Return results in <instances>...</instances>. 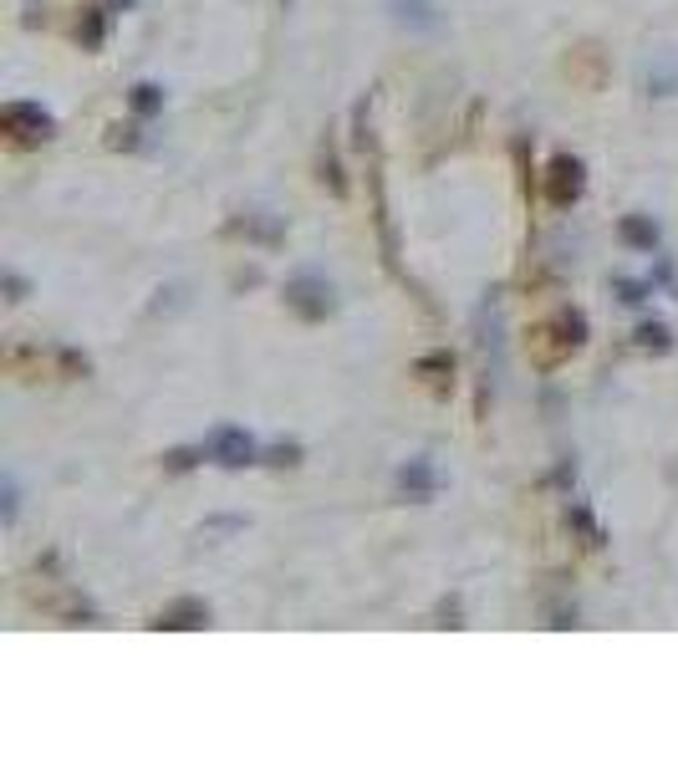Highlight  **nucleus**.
<instances>
[{"label": "nucleus", "instance_id": "nucleus-1", "mask_svg": "<svg viewBox=\"0 0 678 765\" xmlns=\"http://www.w3.org/2000/svg\"><path fill=\"white\" fill-rule=\"evenodd\" d=\"M286 306L301 316V322H327L337 312V286L322 276V271H297L286 281Z\"/></svg>", "mask_w": 678, "mask_h": 765}, {"label": "nucleus", "instance_id": "nucleus-2", "mask_svg": "<svg viewBox=\"0 0 678 765\" xmlns=\"http://www.w3.org/2000/svg\"><path fill=\"white\" fill-rule=\"evenodd\" d=\"M204 454H210L219 469H246L261 460V444H255L246 429H235V424H215L210 439H204Z\"/></svg>", "mask_w": 678, "mask_h": 765}, {"label": "nucleus", "instance_id": "nucleus-3", "mask_svg": "<svg viewBox=\"0 0 678 765\" xmlns=\"http://www.w3.org/2000/svg\"><path fill=\"white\" fill-rule=\"evenodd\" d=\"M0 128L16 138V143H47L56 134V123H51V113L41 102H5L0 108Z\"/></svg>", "mask_w": 678, "mask_h": 765}, {"label": "nucleus", "instance_id": "nucleus-4", "mask_svg": "<svg viewBox=\"0 0 678 765\" xmlns=\"http://www.w3.org/2000/svg\"><path fill=\"white\" fill-rule=\"evenodd\" d=\"M581 189H587V164H581L577 153H556L547 168V200L556 210H572L581 200Z\"/></svg>", "mask_w": 678, "mask_h": 765}, {"label": "nucleus", "instance_id": "nucleus-5", "mask_svg": "<svg viewBox=\"0 0 678 765\" xmlns=\"http://www.w3.org/2000/svg\"><path fill=\"white\" fill-rule=\"evenodd\" d=\"M159 632H194V628H210V602L199 598H174L164 613L153 617Z\"/></svg>", "mask_w": 678, "mask_h": 765}, {"label": "nucleus", "instance_id": "nucleus-6", "mask_svg": "<svg viewBox=\"0 0 678 765\" xmlns=\"http://www.w3.org/2000/svg\"><path fill=\"white\" fill-rule=\"evenodd\" d=\"M541 333L556 342V358H566V352H577L581 342H587V312H577V306H572V312H556V322H547ZM556 358H551V363H556Z\"/></svg>", "mask_w": 678, "mask_h": 765}, {"label": "nucleus", "instance_id": "nucleus-7", "mask_svg": "<svg viewBox=\"0 0 678 765\" xmlns=\"http://www.w3.org/2000/svg\"><path fill=\"white\" fill-rule=\"evenodd\" d=\"M617 240H623L628 250L653 255V250H658V220H653V215H623V220H617Z\"/></svg>", "mask_w": 678, "mask_h": 765}, {"label": "nucleus", "instance_id": "nucleus-8", "mask_svg": "<svg viewBox=\"0 0 678 765\" xmlns=\"http://www.w3.org/2000/svg\"><path fill=\"white\" fill-rule=\"evenodd\" d=\"M434 465L429 460H409V465L398 469V490H403V496L409 500H418V505H424V500H434Z\"/></svg>", "mask_w": 678, "mask_h": 765}, {"label": "nucleus", "instance_id": "nucleus-9", "mask_svg": "<svg viewBox=\"0 0 678 765\" xmlns=\"http://www.w3.org/2000/svg\"><path fill=\"white\" fill-rule=\"evenodd\" d=\"M388 11H393L403 26H414V32H434V26H439V5H434V0H388Z\"/></svg>", "mask_w": 678, "mask_h": 765}, {"label": "nucleus", "instance_id": "nucleus-10", "mask_svg": "<svg viewBox=\"0 0 678 765\" xmlns=\"http://www.w3.org/2000/svg\"><path fill=\"white\" fill-rule=\"evenodd\" d=\"M108 21H113V11L108 5H87L83 11V21H77V41H83V51H98L102 41H108Z\"/></svg>", "mask_w": 678, "mask_h": 765}, {"label": "nucleus", "instance_id": "nucleus-11", "mask_svg": "<svg viewBox=\"0 0 678 765\" xmlns=\"http://www.w3.org/2000/svg\"><path fill=\"white\" fill-rule=\"evenodd\" d=\"M414 378H424V382H434V388H444L449 378H454V352H424L414 363Z\"/></svg>", "mask_w": 678, "mask_h": 765}, {"label": "nucleus", "instance_id": "nucleus-12", "mask_svg": "<svg viewBox=\"0 0 678 765\" xmlns=\"http://www.w3.org/2000/svg\"><path fill=\"white\" fill-rule=\"evenodd\" d=\"M566 526H572V531H581V541H587V547H602V526L592 521V505H587V500H572V505H566Z\"/></svg>", "mask_w": 678, "mask_h": 765}, {"label": "nucleus", "instance_id": "nucleus-13", "mask_svg": "<svg viewBox=\"0 0 678 765\" xmlns=\"http://www.w3.org/2000/svg\"><path fill=\"white\" fill-rule=\"evenodd\" d=\"M235 235H250V240H265V246H276V240H281V220H261V215H246V220H235L230 225Z\"/></svg>", "mask_w": 678, "mask_h": 765}, {"label": "nucleus", "instance_id": "nucleus-14", "mask_svg": "<svg viewBox=\"0 0 678 765\" xmlns=\"http://www.w3.org/2000/svg\"><path fill=\"white\" fill-rule=\"evenodd\" d=\"M128 102H133V113L138 117H153V113H164V87H153V83H138L128 92Z\"/></svg>", "mask_w": 678, "mask_h": 765}, {"label": "nucleus", "instance_id": "nucleus-15", "mask_svg": "<svg viewBox=\"0 0 678 765\" xmlns=\"http://www.w3.org/2000/svg\"><path fill=\"white\" fill-rule=\"evenodd\" d=\"M632 337H638V348H643V352H658V358H663V352H674V333H668L663 322H643Z\"/></svg>", "mask_w": 678, "mask_h": 765}, {"label": "nucleus", "instance_id": "nucleus-16", "mask_svg": "<svg viewBox=\"0 0 678 765\" xmlns=\"http://www.w3.org/2000/svg\"><path fill=\"white\" fill-rule=\"evenodd\" d=\"M613 291L617 301H628V306H643L653 297V281H628V276H613Z\"/></svg>", "mask_w": 678, "mask_h": 765}, {"label": "nucleus", "instance_id": "nucleus-17", "mask_svg": "<svg viewBox=\"0 0 678 765\" xmlns=\"http://www.w3.org/2000/svg\"><path fill=\"white\" fill-rule=\"evenodd\" d=\"M322 184H327L331 195H348V179H342V164H337V153H331V143L322 149Z\"/></svg>", "mask_w": 678, "mask_h": 765}, {"label": "nucleus", "instance_id": "nucleus-18", "mask_svg": "<svg viewBox=\"0 0 678 765\" xmlns=\"http://www.w3.org/2000/svg\"><path fill=\"white\" fill-rule=\"evenodd\" d=\"M108 143H113V149H138V123H117V128H108Z\"/></svg>", "mask_w": 678, "mask_h": 765}, {"label": "nucleus", "instance_id": "nucleus-19", "mask_svg": "<svg viewBox=\"0 0 678 765\" xmlns=\"http://www.w3.org/2000/svg\"><path fill=\"white\" fill-rule=\"evenodd\" d=\"M265 465H301V444H271Z\"/></svg>", "mask_w": 678, "mask_h": 765}, {"label": "nucleus", "instance_id": "nucleus-20", "mask_svg": "<svg viewBox=\"0 0 678 765\" xmlns=\"http://www.w3.org/2000/svg\"><path fill=\"white\" fill-rule=\"evenodd\" d=\"M199 454H204V444H199V450H174V454L164 460V465L174 469V475H179V469H194V465H199Z\"/></svg>", "mask_w": 678, "mask_h": 765}, {"label": "nucleus", "instance_id": "nucleus-21", "mask_svg": "<svg viewBox=\"0 0 678 765\" xmlns=\"http://www.w3.org/2000/svg\"><path fill=\"white\" fill-rule=\"evenodd\" d=\"M5 291H11V301H26V281H21L16 271H5Z\"/></svg>", "mask_w": 678, "mask_h": 765}]
</instances>
